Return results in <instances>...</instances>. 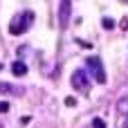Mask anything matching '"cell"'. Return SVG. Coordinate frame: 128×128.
<instances>
[{"mask_svg": "<svg viewBox=\"0 0 128 128\" xmlns=\"http://www.w3.org/2000/svg\"><path fill=\"white\" fill-rule=\"evenodd\" d=\"M32 22H34V11H20L18 16L11 18V22H9V32H11L14 36L25 34V32L32 27Z\"/></svg>", "mask_w": 128, "mask_h": 128, "instance_id": "obj_1", "label": "cell"}, {"mask_svg": "<svg viewBox=\"0 0 128 128\" xmlns=\"http://www.w3.org/2000/svg\"><path fill=\"white\" fill-rule=\"evenodd\" d=\"M88 72L94 76V81L97 83H106V70H104V63H101V58H97V56H92V58H88Z\"/></svg>", "mask_w": 128, "mask_h": 128, "instance_id": "obj_2", "label": "cell"}, {"mask_svg": "<svg viewBox=\"0 0 128 128\" xmlns=\"http://www.w3.org/2000/svg\"><path fill=\"white\" fill-rule=\"evenodd\" d=\"M88 83H90V79H88L86 70H76V72H72V88H74V90L86 92V90H88Z\"/></svg>", "mask_w": 128, "mask_h": 128, "instance_id": "obj_3", "label": "cell"}, {"mask_svg": "<svg viewBox=\"0 0 128 128\" xmlns=\"http://www.w3.org/2000/svg\"><path fill=\"white\" fill-rule=\"evenodd\" d=\"M70 14H72V0H61V7H58V25H61V29H65L70 25Z\"/></svg>", "mask_w": 128, "mask_h": 128, "instance_id": "obj_4", "label": "cell"}, {"mask_svg": "<svg viewBox=\"0 0 128 128\" xmlns=\"http://www.w3.org/2000/svg\"><path fill=\"white\" fill-rule=\"evenodd\" d=\"M0 92H2V94H22L20 88L11 86V83H7V81H0Z\"/></svg>", "mask_w": 128, "mask_h": 128, "instance_id": "obj_5", "label": "cell"}, {"mask_svg": "<svg viewBox=\"0 0 128 128\" xmlns=\"http://www.w3.org/2000/svg\"><path fill=\"white\" fill-rule=\"evenodd\" d=\"M11 72H14L16 76H25V74H27V65H25L22 61H14V63H11Z\"/></svg>", "mask_w": 128, "mask_h": 128, "instance_id": "obj_6", "label": "cell"}, {"mask_svg": "<svg viewBox=\"0 0 128 128\" xmlns=\"http://www.w3.org/2000/svg\"><path fill=\"white\" fill-rule=\"evenodd\" d=\"M101 25H104V29H115V20L112 18H104Z\"/></svg>", "mask_w": 128, "mask_h": 128, "instance_id": "obj_7", "label": "cell"}, {"mask_svg": "<svg viewBox=\"0 0 128 128\" xmlns=\"http://www.w3.org/2000/svg\"><path fill=\"white\" fill-rule=\"evenodd\" d=\"M92 128H106V122L101 117H97V119H92Z\"/></svg>", "mask_w": 128, "mask_h": 128, "instance_id": "obj_8", "label": "cell"}, {"mask_svg": "<svg viewBox=\"0 0 128 128\" xmlns=\"http://www.w3.org/2000/svg\"><path fill=\"white\" fill-rule=\"evenodd\" d=\"M65 106H68V108H74V106H76V99H74V97H65Z\"/></svg>", "mask_w": 128, "mask_h": 128, "instance_id": "obj_9", "label": "cell"}, {"mask_svg": "<svg viewBox=\"0 0 128 128\" xmlns=\"http://www.w3.org/2000/svg\"><path fill=\"white\" fill-rule=\"evenodd\" d=\"M4 112H9V104L7 101H0V115H4Z\"/></svg>", "mask_w": 128, "mask_h": 128, "instance_id": "obj_10", "label": "cell"}, {"mask_svg": "<svg viewBox=\"0 0 128 128\" xmlns=\"http://www.w3.org/2000/svg\"><path fill=\"white\" fill-rule=\"evenodd\" d=\"M119 25H122V27L126 29V27H128V18H122V22H119Z\"/></svg>", "mask_w": 128, "mask_h": 128, "instance_id": "obj_11", "label": "cell"}, {"mask_svg": "<svg viewBox=\"0 0 128 128\" xmlns=\"http://www.w3.org/2000/svg\"><path fill=\"white\" fill-rule=\"evenodd\" d=\"M124 128H128V117H126V122H124Z\"/></svg>", "mask_w": 128, "mask_h": 128, "instance_id": "obj_12", "label": "cell"}, {"mask_svg": "<svg viewBox=\"0 0 128 128\" xmlns=\"http://www.w3.org/2000/svg\"><path fill=\"white\" fill-rule=\"evenodd\" d=\"M0 70H2V65H0Z\"/></svg>", "mask_w": 128, "mask_h": 128, "instance_id": "obj_13", "label": "cell"}, {"mask_svg": "<svg viewBox=\"0 0 128 128\" xmlns=\"http://www.w3.org/2000/svg\"><path fill=\"white\" fill-rule=\"evenodd\" d=\"M124 2H128V0H124Z\"/></svg>", "mask_w": 128, "mask_h": 128, "instance_id": "obj_14", "label": "cell"}, {"mask_svg": "<svg viewBox=\"0 0 128 128\" xmlns=\"http://www.w3.org/2000/svg\"><path fill=\"white\" fill-rule=\"evenodd\" d=\"M0 128H2V126H0Z\"/></svg>", "mask_w": 128, "mask_h": 128, "instance_id": "obj_15", "label": "cell"}]
</instances>
